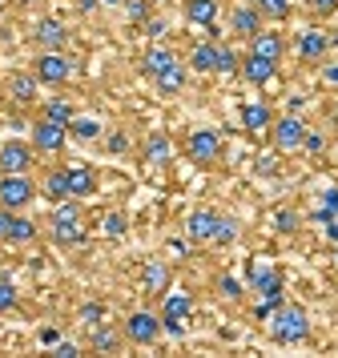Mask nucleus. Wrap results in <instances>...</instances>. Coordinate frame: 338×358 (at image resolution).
Segmentation results:
<instances>
[{
    "label": "nucleus",
    "mask_w": 338,
    "mask_h": 358,
    "mask_svg": "<svg viewBox=\"0 0 338 358\" xmlns=\"http://www.w3.org/2000/svg\"><path fill=\"white\" fill-rule=\"evenodd\" d=\"M270 338L278 346H298L310 338V314L298 302H278L270 310Z\"/></svg>",
    "instance_id": "obj_1"
},
{
    "label": "nucleus",
    "mask_w": 338,
    "mask_h": 358,
    "mask_svg": "<svg viewBox=\"0 0 338 358\" xmlns=\"http://www.w3.org/2000/svg\"><path fill=\"white\" fill-rule=\"evenodd\" d=\"M48 226H52V242H57V245L85 242V213H80L77 197L57 201V206H52V217H48Z\"/></svg>",
    "instance_id": "obj_2"
},
{
    "label": "nucleus",
    "mask_w": 338,
    "mask_h": 358,
    "mask_svg": "<svg viewBox=\"0 0 338 358\" xmlns=\"http://www.w3.org/2000/svg\"><path fill=\"white\" fill-rule=\"evenodd\" d=\"M190 314H193V294L190 290H165L161 294V326H165V334L181 338Z\"/></svg>",
    "instance_id": "obj_3"
},
{
    "label": "nucleus",
    "mask_w": 338,
    "mask_h": 358,
    "mask_svg": "<svg viewBox=\"0 0 338 358\" xmlns=\"http://www.w3.org/2000/svg\"><path fill=\"white\" fill-rule=\"evenodd\" d=\"M32 197H41V185L29 173H0V210H24Z\"/></svg>",
    "instance_id": "obj_4"
},
{
    "label": "nucleus",
    "mask_w": 338,
    "mask_h": 358,
    "mask_svg": "<svg viewBox=\"0 0 338 358\" xmlns=\"http://www.w3.org/2000/svg\"><path fill=\"white\" fill-rule=\"evenodd\" d=\"M133 346H153V342L165 334V326H161V314H153V310H133L125 318V330H121Z\"/></svg>",
    "instance_id": "obj_5"
},
{
    "label": "nucleus",
    "mask_w": 338,
    "mask_h": 358,
    "mask_svg": "<svg viewBox=\"0 0 338 358\" xmlns=\"http://www.w3.org/2000/svg\"><path fill=\"white\" fill-rule=\"evenodd\" d=\"M32 77H36L41 85L61 89V85L73 81V61H69L64 52H41V57L32 61Z\"/></svg>",
    "instance_id": "obj_6"
},
{
    "label": "nucleus",
    "mask_w": 338,
    "mask_h": 358,
    "mask_svg": "<svg viewBox=\"0 0 338 358\" xmlns=\"http://www.w3.org/2000/svg\"><path fill=\"white\" fill-rule=\"evenodd\" d=\"M302 137H306V121L298 113L274 117L270 141H274V149H278V153H294V149H302Z\"/></svg>",
    "instance_id": "obj_7"
},
{
    "label": "nucleus",
    "mask_w": 338,
    "mask_h": 358,
    "mask_svg": "<svg viewBox=\"0 0 338 358\" xmlns=\"http://www.w3.org/2000/svg\"><path fill=\"white\" fill-rule=\"evenodd\" d=\"M185 153L202 169H209L213 162H222V137H218V129H193L190 141H185Z\"/></svg>",
    "instance_id": "obj_8"
},
{
    "label": "nucleus",
    "mask_w": 338,
    "mask_h": 358,
    "mask_svg": "<svg viewBox=\"0 0 338 358\" xmlns=\"http://www.w3.org/2000/svg\"><path fill=\"white\" fill-rule=\"evenodd\" d=\"M64 141H69V125H57V121H48V117H41V121L32 125V149H36V153H61Z\"/></svg>",
    "instance_id": "obj_9"
},
{
    "label": "nucleus",
    "mask_w": 338,
    "mask_h": 358,
    "mask_svg": "<svg viewBox=\"0 0 338 358\" xmlns=\"http://www.w3.org/2000/svg\"><path fill=\"white\" fill-rule=\"evenodd\" d=\"M36 238V222L20 217V210H0V242H16L24 245Z\"/></svg>",
    "instance_id": "obj_10"
},
{
    "label": "nucleus",
    "mask_w": 338,
    "mask_h": 358,
    "mask_svg": "<svg viewBox=\"0 0 338 358\" xmlns=\"http://www.w3.org/2000/svg\"><path fill=\"white\" fill-rule=\"evenodd\" d=\"M250 286L258 290V298H262V306H278L282 302V274L278 270H270V266H258L254 278H250Z\"/></svg>",
    "instance_id": "obj_11"
},
{
    "label": "nucleus",
    "mask_w": 338,
    "mask_h": 358,
    "mask_svg": "<svg viewBox=\"0 0 338 358\" xmlns=\"http://www.w3.org/2000/svg\"><path fill=\"white\" fill-rule=\"evenodd\" d=\"M36 45H41V52H61L64 45H69V29H64L57 17H41L36 20Z\"/></svg>",
    "instance_id": "obj_12"
},
{
    "label": "nucleus",
    "mask_w": 338,
    "mask_h": 358,
    "mask_svg": "<svg viewBox=\"0 0 338 358\" xmlns=\"http://www.w3.org/2000/svg\"><path fill=\"white\" fill-rule=\"evenodd\" d=\"M32 169V145L24 141H4L0 145V173H29Z\"/></svg>",
    "instance_id": "obj_13"
},
{
    "label": "nucleus",
    "mask_w": 338,
    "mask_h": 358,
    "mask_svg": "<svg viewBox=\"0 0 338 358\" xmlns=\"http://www.w3.org/2000/svg\"><path fill=\"white\" fill-rule=\"evenodd\" d=\"M262 13H258L254 4H238L234 13H230V33L234 36H246V41H254L258 33H262Z\"/></svg>",
    "instance_id": "obj_14"
},
{
    "label": "nucleus",
    "mask_w": 338,
    "mask_h": 358,
    "mask_svg": "<svg viewBox=\"0 0 338 358\" xmlns=\"http://www.w3.org/2000/svg\"><path fill=\"white\" fill-rule=\"evenodd\" d=\"M330 36L318 33V29H306V33H298V57L302 61H310V65H322L326 61V52H330Z\"/></svg>",
    "instance_id": "obj_15"
},
{
    "label": "nucleus",
    "mask_w": 338,
    "mask_h": 358,
    "mask_svg": "<svg viewBox=\"0 0 338 358\" xmlns=\"http://www.w3.org/2000/svg\"><path fill=\"white\" fill-rule=\"evenodd\" d=\"M218 222H222V213L209 210V206L193 210L190 217H185V234H190V242H209V238H213V229H218Z\"/></svg>",
    "instance_id": "obj_16"
},
{
    "label": "nucleus",
    "mask_w": 338,
    "mask_h": 358,
    "mask_svg": "<svg viewBox=\"0 0 338 358\" xmlns=\"http://www.w3.org/2000/svg\"><path fill=\"white\" fill-rule=\"evenodd\" d=\"M238 73H241L250 85H270L274 77H278V61H266V57H258V52H246Z\"/></svg>",
    "instance_id": "obj_17"
},
{
    "label": "nucleus",
    "mask_w": 338,
    "mask_h": 358,
    "mask_svg": "<svg viewBox=\"0 0 338 358\" xmlns=\"http://www.w3.org/2000/svg\"><path fill=\"white\" fill-rule=\"evenodd\" d=\"M169 282H174V270H169L161 258H153V262L141 270V290H145V294H157V298H161V294L169 290Z\"/></svg>",
    "instance_id": "obj_18"
},
{
    "label": "nucleus",
    "mask_w": 338,
    "mask_h": 358,
    "mask_svg": "<svg viewBox=\"0 0 338 358\" xmlns=\"http://www.w3.org/2000/svg\"><path fill=\"white\" fill-rule=\"evenodd\" d=\"M36 89H41V81H36L32 73H13L8 85H4V93H8L13 105H32V101H36Z\"/></svg>",
    "instance_id": "obj_19"
},
{
    "label": "nucleus",
    "mask_w": 338,
    "mask_h": 358,
    "mask_svg": "<svg viewBox=\"0 0 338 358\" xmlns=\"http://www.w3.org/2000/svg\"><path fill=\"white\" fill-rule=\"evenodd\" d=\"M185 81H190V69L181 65V61H174L165 73H157V77H153V85H157L161 97H177V93L185 89Z\"/></svg>",
    "instance_id": "obj_20"
},
{
    "label": "nucleus",
    "mask_w": 338,
    "mask_h": 358,
    "mask_svg": "<svg viewBox=\"0 0 338 358\" xmlns=\"http://www.w3.org/2000/svg\"><path fill=\"white\" fill-rule=\"evenodd\" d=\"M241 125H246L250 133H270L274 109L270 105H262V101H250V105H241Z\"/></svg>",
    "instance_id": "obj_21"
},
{
    "label": "nucleus",
    "mask_w": 338,
    "mask_h": 358,
    "mask_svg": "<svg viewBox=\"0 0 338 358\" xmlns=\"http://www.w3.org/2000/svg\"><path fill=\"white\" fill-rule=\"evenodd\" d=\"M97 194V173L89 169V165H73L69 169V197H93Z\"/></svg>",
    "instance_id": "obj_22"
},
{
    "label": "nucleus",
    "mask_w": 338,
    "mask_h": 358,
    "mask_svg": "<svg viewBox=\"0 0 338 358\" xmlns=\"http://www.w3.org/2000/svg\"><path fill=\"white\" fill-rule=\"evenodd\" d=\"M145 162L149 165H169L174 162V141L165 133H149L145 137Z\"/></svg>",
    "instance_id": "obj_23"
},
{
    "label": "nucleus",
    "mask_w": 338,
    "mask_h": 358,
    "mask_svg": "<svg viewBox=\"0 0 338 358\" xmlns=\"http://www.w3.org/2000/svg\"><path fill=\"white\" fill-rule=\"evenodd\" d=\"M250 52H258V57H266V61H282V52H286V45H282V36L278 33H262L250 41Z\"/></svg>",
    "instance_id": "obj_24"
},
{
    "label": "nucleus",
    "mask_w": 338,
    "mask_h": 358,
    "mask_svg": "<svg viewBox=\"0 0 338 358\" xmlns=\"http://www.w3.org/2000/svg\"><path fill=\"white\" fill-rule=\"evenodd\" d=\"M190 69H193V73H218V45H213V41H202V45H193Z\"/></svg>",
    "instance_id": "obj_25"
},
{
    "label": "nucleus",
    "mask_w": 338,
    "mask_h": 358,
    "mask_svg": "<svg viewBox=\"0 0 338 358\" xmlns=\"http://www.w3.org/2000/svg\"><path fill=\"white\" fill-rule=\"evenodd\" d=\"M41 197H48L52 206L69 197V169H52L45 181H41Z\"/></svg>",
    "instance_id": "obj_26"
},
{
    "label": "nucleus",
    "mask_w": 338,
    "mask_h": 358,
    "mask_svg": "<svg viewBox=\"0 0 338 358\" xmlns=\"http://www.w3.org/2000/svg\"><path fill=\"white\" fill-rule=\"evenodd\" d=\"M177 61V52L174 49H165V45H153V49L145 52V61H141V69L149 73V77H157V73H165V69Z\"/></svg>",
    "instance_id": "obj_27"
},
{
    "label": "nucleus",
    "mask_w": 338,
    "mask_h": 358,
    "mask_svg": "<svg viewBox=\"0 0 338 358\" xmlns=\"http://www.w3.org/2000/svg\"><path fill=\"white\" fill-rule=\"evenodd\" d=\"M89 342H93L97 355H113V350L121 346V334H117L109 322H97V326H93V334H89Z\"/></svg>",
    "instance_id": "obj_28"
},
{
    "label": "nucleus",
    "mask_w": 338,
    "mask_h": 358,
    "mask_svg": "<svg viewBox=\"0 0 338 358\" xmlns=\"http://www.w3.org/2000/svg\"><path fill=\"white\" fill-rule=\"evenodd\" d=\"M218 0H185V20H193V24H213L218 20Z\"/></svg>",
    "instance_id": "obj_29"
},
{
    "label": "nucleus",
    "mask_w": 338,
    "mask_h": 358,
    "mask_svg": "<svg viewBox=\"0 0 338 358\" xmlns=\"http://www.w3.org/2000/svg\"><path fill=\"white\" fill-rule=\"evenodd\" d=\"M69 137H77V141H97V137H105V125H101L97 117H73V121H69Z\"/></svg>",
    "instance_id": "obj_30"
},
{
    "label": "nucleus",
    "mask_w": 338,
    "mask_h": 358,
    "mask_svg": "<svg viewBox=\"0 0 338 358\" xmlns=\"http://www.w3.org/2000/svg\"><path fill=\"white\" fill-rule=\"evenodd\" d=\"M41 117H48V121H57V125H69V121H73V105H69V101L64 97H52V101H45V109H41Z\"/></svg>",
    "instance_id": "obj_31"
},
{
    "label": "nucleus",
    "mask_w": 338,
    "mask_h": 358,
    "mask_svg": "<svg viewBox=\"0 0 338 358\" xmlns=\"http://www.w3.org/2000/svg\"><path fill=\"white\" fill-rule=\"evenodd\" d=\"M209 242H213V245H234V242H238V222H234V217H222Z\"/></svg>",
    "instance_id": "obj_32"
},
{
    "label": "nucleus",
    "mask_w": 338,
    "mask_h": 358,
    "mask_svg": "<svg viewBox=\"0 0 338 358\" xmlns=\"http://www.w3.org/2000/svg\"><path fill=\"white\" fill-rule=\"evenodd\" d=\"M125 226H129V217L121 210H109L105 217H101V229H105V238H121L125 234Z\"/></svg>",
    "instance_id": "obj_33"
},
{
    "label": "nucleus",
    "mask_w": 338,
    "mask_h": 358,
    "mask_svg": "<svg viewBox=\"0 0 338 358\" xmlns=\"http://www.w3.org/2000/svg\"><path fill=\"white\" fill-rule=\"evenodd\" d=\"M262 17H270V20H286L290 17V0H258L254 4Z\"/></svg>",
    "instance_id": "obj_34"
},
{
    "label": "nucleus",
    "mask_w": 338,
    "mask_h": 358,
    "mask_svg": "<svg viewBox=\"0 0 338 358\" xmlns=\"http://www.w3.org/2000/svg\"><path fill=\"white\" fill-rule=\"evenodd\" d=\"M241 69V57L230 45H218V73H238Z\"/></svg>",
    "instance_id": "obj_35"
},
{
    "label": "nucleus",
    "mask_w": 338,
    "mask_h": 358,
    "mask_svg": "<svg viewBox=\"0 0 338 358\" xmlns=\"http://www.w3.org/2000/svg\"><path fill=\"white\" fill-rule=\"evenodd\" d=\"M16 302H20V290H16L8 278H0V314H8V310H16Z\"/></svg>",
    "instance_id": "obj_36"
},
{
    "label": "nucleus",
    "mask_w": 338,
    "mask_h": 358,
    "mask_svg": "<svg viewBox=\"0 0 338 358\" xmlns=\"http://www.w3.org/2000/svg\"><path fill=\"white\" fill-rule=\"evenodd\" d=\"M80 322L89 326V330H93L97 322H105V306H101V302H85V306H80Z\"/></svg>",
    "instance_id": "obj_37"
},
{
    "label": "nucleus",
    "mask_w": 338,
    "mask_h": 358,
    "mask_svg": "<svg viewBox=\"0 0 338 358\" xmlns=\"http://www.w3.org/2000/svg\"><path fill=\"white\" fill-rule=\"evenodd\" d=\"M298 222H302V217H298V210H278V213H274V226L282 229V234H294V229H298Z\"/></svg>",
    "instance_id": "obj_38"
},
{
    "label": "nucleus",
    "mask_w": 338,
    "mask_h": 358,
    "mask_svg": "<svg viewBox=\"0 0 338 358\" xmlns=\"http://www.w3.org/2000/svg\"><path fill=\"white\" fill-rule=\"evenodd\" d=\"M218 290H222V298H230V302H241V294H246V290H241V282L234 274H225L222 282H218Z\"/></svg>",
    "instance_id": "obj_39"
},
{
    "label": "nucleus",
    "mask_w": 338,
    "mask_h": 358,
    "mask_svg": "<svg viewBox=\"0 0 338 358\" xmlns=\"http://www.w3.org/2000/svg\"><path fill=\"white\" fill-rule=\"evenodd\" d=\"M302 149H310V153H322V149H326V133H318V129H306Z\"/></svg>",
    "instance_id": "obj_40"
},
{
    "label": "nucleus",
    "mask_w": 338,
    "mask_h": 358,
    "mask_svg": "<svg viewBox=\"0 0 338 358\" xmlns=\"http://www.w3.org/2000/svg\"><path fill=\"white\" fill-rule=\"evenodd\" d=\"M302 4L310 8V13H318V17H330V13L338 8V0H302Z\"/></svg>",
    "instance_id": "obj_41"
},
{
    "label": "nucleus",
    "mask_w": 338,
    "mask_h": 358,
    "mask_svg": "<svg viewBox=\"0 0 338 358\" xmlns=\"http://www.w3.org/2000/svg\"><path fill=\"white\" fill-rule=\"evenodd\" d=\"M105 149H109V153H125L129 137H125V133H109V137H105Z\"/></svg>",
    "instance_id": "obj_42"
},
{
    "label": "nucleus",
    "mask_w": 338,
    "mask_h": 358,
    "mask_svg": "<svg viewBox=\"0 0 338 358\" xmlns=\"http://www.w3.org/2000/svg\"><path fill=\"white\" fill-rule=\"evenodd\" d=\"M52 355H61V358H77V355H80V346H77V342H57V350H52Z\"/></svg>",
    "instance_id": "obj_43"
},
{
    "label": "nucleus",
    "mask_w": 338,
    "mask_h": 358,
    "mask_svg": "<svg viewBox=\"0 0 338 358\" xmlns=\"http://www.w3.org/2000/svg\"><path fill=\"white\" fill-rule=\"evenodd\" d=\"M125 4H129V13H133V17L141 20L145 13H149V4H153V0H125Z\"/></svg>",
    "instance_id": "obj_44"
},
{
    "label": "nucleus",
    "mask_w": 338,
    "mask_h": 358,
    "mask_svg": "<svg viewBox=\"0 0 338 358\" xmlns=\"http://www.w3.org/2000/svg\"><path fill=\"white\" fill-rule=\"evenodd\" d=\"M322 81L338 89V65H322Z\"/></svg>",
    "instance_id": "obj_45"
},
{
    "label": "nucleus",
    "mask_w": 338,
    "mask_h": 358,
    "mask_svg": "<svg viewBox=\"0 0 338 358\" xmlns=\"http://www.w3.org/2000/svg\"><path fill=\"white\" fill-rule=\"evenodd\" d=\"M145 29H149V36H161V33H165V20H149Z\"/></svg>",
    "instance_id": "obj_46"
},
{
    "label": "nucleus",
    "mask_w": 338,
    "mask_h": 358,
    "mask_svg": "<svg viewBox=\"0 0 338 358\" xmlns=\"http://www.w3.org/2000/svg\"><path fill=\"white\" fill-rule=\"evenodd\" d=\"M97 4H109V8H117V4H125V0H97Z\"/></svg>",
    "instance_id": "obj_47"
},
{
    "label": "nucleus",
    "mask_w": 338,
    "mask_h": 358,
    "mask_svg": "<svg viewBox=\"0 0 338 358\" xmlns=\"http://www.w3.org/2000/svg\"><path fill=\"white\" fill-rule=\"evenodd\" d=\"M16 4H29V0H16Z\"/></svg>",
    "instance_id": "obj_48"
},
{
    "label": "nucleus",
    "mask_w": 338,
    "mask_h": 358,
    "mask_svg": "<svg viewBox=\"0 0 338 358\" xmlns=\"http://www.w3.org/2000/svg\"><path fill=\"white\" fill-rule=\"evenodd\" d=\"M0 266H4V254H0Z\"/></svg>",
    "instance_id": "obj_49"
},
{
    "label": "nucleus",
    "mask_w": 338,
    "mask_h": 358,
    "mask_svg": "<svg viewBox=\"0 0 338 358\" xmlns=\"http://www.w3.org/2000/svg\"><path fill=\"white\" fill-rule=\"evenodd\" d=\"M335 258H338V250H335Z\"/></svg>",
    "instance_id": "obj_50"
}]
</instances>
